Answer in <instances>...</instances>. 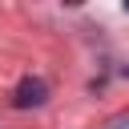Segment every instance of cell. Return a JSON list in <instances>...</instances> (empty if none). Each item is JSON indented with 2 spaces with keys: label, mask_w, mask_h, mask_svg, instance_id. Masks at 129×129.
<instances>
[{
  "label": "cell",
  "mask_w": 129,
  "mask_h": 129,
  "mask_svg": "<svg viewBox=\"0 0 129 129\" xmlns=\"http://www.w3.org/2000/svg\"><path fill=\"white\" fill-rule=\"evenodd\" d=\"M48 101V85L40 81V77H24L20 85H16V93H12V105L16 109H36V105H44Z\"/></svg>",
  "instance_id": "6da1fadb"
},
{
  "label": "cell",
  "mask_w": 129,
  "mask_h": 129,
  "mask_svg": "<svg viewBox=\"0 0 129 129\" xmlns=\"http://www.w3.org/2000/svg\"><path fill=\"white\" fill-rule=\"evenodd\" d=\"M125 77H129V64H125Z\"/></svg>",
  "instance_id": "7a4b0ae2"
},
{
  "label": "cell",
  "mask_w": 129,
  "mask_h": 129,
  "mask_svg": "<svg viewBox=\"0 0 129 129\" xmlns=\"http://www.w3.org/2000/svg\"><path fill=\"white\" fill-rule=\"evenodd\" d=\"M125 12H129V4H125Z\"/></svg>",
  "instance_id": "3957f363"
}]
</instances>
